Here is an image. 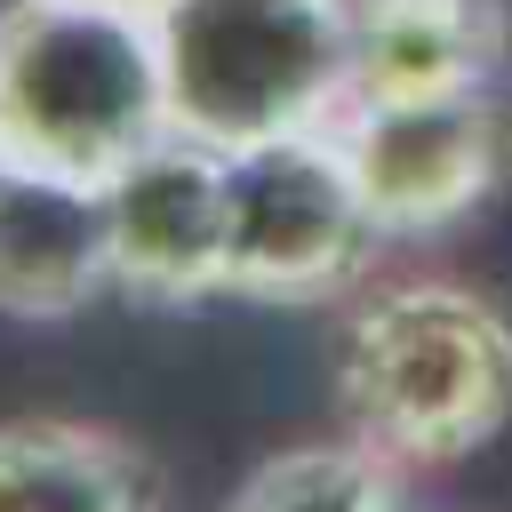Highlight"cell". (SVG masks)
Segmentation results:
<instances>
[{"label":"cell","mask_w":512,"mask_h":512,"mask_svg":"<svg viewBox=\"0 0 512 512\" xmlns=\"http://www.w3.org/2000/svg\"><path fill=\"white\" fill-rule=\"evenodd\" d=\"M336 400L384 464H456L512 416V320L456 280L368 288L336 336Z\"/></svg>","instance_id":"cell-1"},{"label":"cell","mask_w":512,"mask_h":512,"mask_svg":"<svg viewBox=\"0 0 512 512\" xmlns=\"http://www.w3.org/2000/svg\"><path fill=\"white\" fill-rule=\"evenodd\" d=\"M168 136L160 32L104 0H8L0 8V152L16 168L104 184Z\"/></svg>","instance_id":"cell-2"},{"label":"cell","mask_w":512,"mask_h":512,"mask_svg":"<svg viewBox=\"0 0 512 512\" xmlns=\"http://www.w3.org/2000/svg\"><path fill=\"white\" fill-rule=\"evenodd\" d=\"M152 32L168 128L216 152L336 128L352 96V0H168Z\"/></svg>","instance_id":"cell-3"},{"label":"cell","mask_w":512,"mask_h":512,"mask_svg":"<svg viewBox=\"0 0 512 512\" xmlns=\"http://www.w3.org/2000/svg\"><path fill=\"white\" fill-rule=\"evenodd\" d=\"M376 240L384 232L352 184L336 128H296L224 152V296L256 304L336 296Z\"/></svg>","instance_id":"cell-4"},{"label":"cell","mask_w":512,"mask_h":512,"mask_svg":"<svg viewBox=\"0 0 512 512\" xmlns=\"http://www.w3.org/2000/svg\"><path fill=\"white\" fill-rule=\"evenodd\" d=\"M336 144L376 232H448L512 176V96H432V104H352L336 112Z\"/></svg>","instance_id":"cell-5"},{"label":"cell","mask_w":512,"mask_h":512,"mask_svg":"<svg viewBox=\"0 0 512 512\" xmlns=\"http://www.w3.org/2000/svg\"><path fill=\"white\" fill-rule=\"evenodd\" d=\"M112 288L144 304L224 296V152L168 128L104 176Z\"/></svg>","instance_id":"cell-6"},{"label":"cell","mask_w":512,"mask_h":512,"mask_svg":"<svg viewBox=\"0 0 512 512\" xmlns=\"http://www.w3.org/2000/svg\"><path fill=\"white\" fill-rule=\"evenodd\" d=\"M504 0H352V104H432L504 88Z\"/></svg>","instance_id":"cell-7"},{"label":"cell","mask_w":512,"mask_h":512,"mask_svg":"<svg viewBox=\"0 0 512 512\" xmlns=\"http://www.w3.org/2000/svg\"><path fill=\"white\" fill-rule=\"evenodd\" d=\"M112 288V224L104 184L16 168L0 176V312L72 320Z\"/></svg>","instance_id":"cell-8"},{"label":"cell","mask_w":512,"mask_h":512,"mask_svg":"<svg viewBox=\"0 0 512 512\" xmlns=\"http://www.w3.org/2000/svg\"><path fill=\"white\" fill-rule=\"evenodd\" d=\"M0 512H160L152 456L88 416L0 424Z\"/></svg>","instance_id":"cell-9"},{"label":"cell","mask_w":512,"mask_h":512,"mask_svg":"<svg viewBox=\"0 0 512 512\" xmlns=\"http://www.w3.org/2000/svg\"><path fill=\"white\" fill-rule=\"evenodd\" d=\"M232 512H416V496L400 488V464H384L360 440H312V448H280L264 456Z\"/></svg>","instance_id":"cell-10"},{"label":"cell","mask_w":512,"mask_h":512,"mask_svg":"<svg viewBox=\"0 0 512 512\" xmlns=\"http://www.w3.org/2000/svg\"><path fill=\"white\" fill-rule=\"evenodd\" d=\"M104 8H136V16H160L168 0H104Z\"/></svg>","instance_id":"cell-11"},{"label":"cell","mask_w":512,"mask_h":512,"mask_svg":"<svg viewBox=\"0 0 512 512\" xmlns=\"http://www.w3.org/2000/svg\"><path fill=\"white\" fill-rule=\"evenodd\" d=\"M0 176H8V152H0Z\"/></svg>","instance_id":"cell-12"}]
</instances>
